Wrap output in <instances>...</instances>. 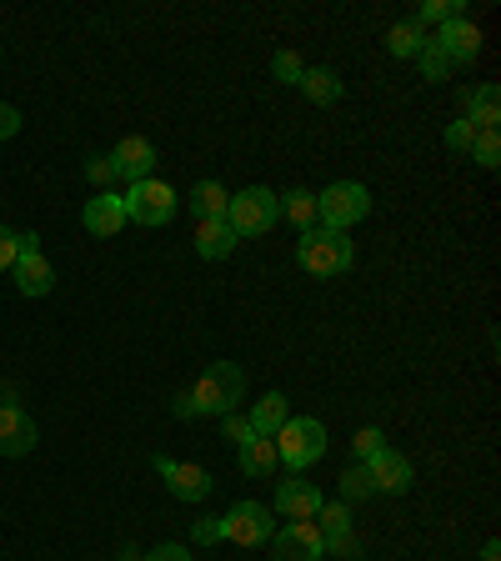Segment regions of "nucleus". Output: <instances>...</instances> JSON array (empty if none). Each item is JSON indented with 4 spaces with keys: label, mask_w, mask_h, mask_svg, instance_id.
<instances>
[{
    "label": "nucleus",
    "mask_w": 501,
    "mask_h": 561,
    "mask_svg": "<svg viewBox=\"0 0 501 561\" xmlns=\"http://www.w3.org/2000/svg\"><path fill=\"white\" fill-rule=\"evenodd\" d=\"M327 551L331 557H362V541H356V531H337V537H327Z\"/></svg>",
    "instance_id": "36"
},
{
    "label": "nucleus",
    "mask_w": 501,
    "mask_h": 561,
    "mask_svg": "<svg viewBox=\"0 0 501 561\" xmlns=\"http://www.w3.org/2000/svg\"><path fill=\"white\" fill-rule=\"evenodd\" d=\"M271 76H276V81H286V85H301L306 60L296 56V50H276V56H271Z\"/></svg>",
    "instance_id": "30"
},
{
    "label": "nucleus",
    "mask_w": 501,
    "mask_h": 561,
    "mask_svg": "<svg viewBox=\"0 0 501 561\" xmlns=\"http://www.w3.org/2000/svg\"><path fill=\"white\" fill-rule=\"evenodd\" d=\"M121 561H146V557H140V551H121Z\"/></svg>",
    "instance_id": "41"
},
{
    "label": "nucleus",
    "mask_w": 501,
    "mask_h": 561,
    "mask_svg": "<svg viewBox=\"0 0 501 561\" xmlns=\"http://www.w3.org/2000/svg\"><path fill=\"white\" fill-rule=\"evenodd\" d=\"M216 541H231V547H261V541H271V506L236 502L226 516H216Z\"/></svg>",
    "instance_id": "7"
},
{
    "label": "nucleus",
    "mask_w": 501,
    "mask_h": 561,
    "mask_svg": "<svg viewBox=\"0 0 501 561\" xmlns=\"http://www.w3.org/2000/svg\"><path fill=\"white\" fill-rule=\"evenodd\" d=\"M321 502H327V496H321V486H316V481H281L276 486V512L286 516V522H316V512H321Z\"/></svg>",
    "instance_id": "15"
},
{
    "label": "nucleus",
    "mask_w": 501,
    "mask_h": 561,
    "mask_svg": "<svg viewBox=\"0 0 501 561\" xmlns=\"http://www.w3.org/2000/svg\"><path fill=\"white\" fill-rule=\"evenodd\" d=\"M236 467H241L246 477H271V471L281 467L276 442H271V436H246V442L236 446Z\"/></svg>",
    "instance_id": "17"
},
{
    "label": "nucleus",
    "mask_w": 501,
    "mask_h": 561,
    "mask_svg": "<svg viewBox=\"0 0 501 561\" xmlns=\"http://www.w3.org/2000/svg\"><path fill=\"white\" fill-rule=\"evenodd\" d=\"M471 140H477V126H471L467 116H462V121H452V126H446V151L467 156V151H471Z\"/></svg>",
    "instance_id": "33"
},
{
    "label": "nucleus",
    "mask_w": 501,
    "mask_h": 561,
    "mask_svg": "<svg viewBox=\"0 0 501 561\" xmlns=\"http://www.w3.org/2000/svg\"><path fill=\"white\" fill-rule=\"evenodd\" d=\"M481 561H501V547H497V541H487V547H481Z\"/></svg>",
    "instance_id": "40"
},
{
    "label": "nucleus",
    "mask_w": 501,
    "mask_h": 561,
    "mask_svg": "<svg viewBox=\"0 0 501 561\" xmlns=\"http://www.w3.org/2000/svg\"><path fill=\"white\" fill-rule=\"evenodd\" d=\"M231 251H236V231L226 226V216H221V221H196V256L226 261Z\"/></svg>",
    "instance_id": "18"
},
{
    "label": "nucleus",
    "mask_w": 501,
    "mask_h": 561,
    "mask_svg": "<svg viewBox=\"0 0 501 561\" xmlns=\"http://www.w3.org/2000/svg\"><path fill=\"white\" fill-rule=\"evenodd\" d=\"M417 60H421V76H426V81H446V76H452V70H456L452 60L442 56V46H436V41H426Z\"/></svg>",
    "instance_id": "29"
},
{
    "label": "nucleus",
    "mask_w": 501,
    "mask_h": 561,
    "mask_svg": "<svg viewBox=\"0 0 501 561\" xmlns=\"http://www.w3.org/2000/svg\"><path fill=\"white\" fill-rule=\"evenodd\" d=\"M456 15H467V5H462V0H426V5H421V11L411 15V21H417L421 31H426V25H446V21H456Z\"/></svg>",
    "instance_id": "26"
},
{
    "label": "nucleus",
    "mask_w": 501,
    "mask_h": 561,
    "mask_svg": "<svg viewBox=\"0 0 501 561\" xmlns=\"http://www.w3.org/2000/svg\"><path fill=\"white\" fill-rule=\"evenodd\" d=\"M271 551H276V561H321L327 537L316 522H286L281 531H271Z\"/></svg>",
    "instance_id": "10"
},
{
    "label": "nucleus",
    "mask_w": 501,
    "mask_h": 561,
    "mask_svg": "<svg viewBox=\"0 0 501 561\" xmlns=\"http://www.w3.org/2000/svg\"><path fill=\"white\" fill-rule=\"evenodd\" d=\"M286 416H292V401L281 397V391H266V397L251 407V416L246 421H251V432L257 436H276L281 426H286Z\"/></svg>",
    "instance_id": "19"
},
{
    "label": "nucleus",
    "mask_w": 501,
    "mask_h": 561,
    "mask_svg": "<svg viewBox=\"0 0 501 561\" xmlns=\"http://www.w3.org/2000/svg\"><path fill=\"white\" fill-rule=\"evenodd\" d=\"M436 46H442V56L452 60V66H471V60L481 56V31L467 21V15H456V21H446L442 31L432 35Z\"/></svg>",
    "instance_id": "13"
},
{
    "label": "nucleus",
    "mask_w": 501,
    "mask_h": 561,
    "mask_svg": "<svg viewBox=\"0 0 501 561\" xmlns=\"http://www.w3.org/2000/svg\"><path fill=\"white\" fill-rule=\"evenodd\" d=\"M467 121L477 130H497L501 121V95L497 85H477V91H467Z\"/></svg>",
    "instance_id": "22"
},
{
    "label": "nucleus",
    "mask_w": 501,
    "mask_h": 561,
    "mask_svg": "<svg viewBox=\"0 0 501 561\" xmlns=\"http://www.w3.org/2000/svg\"><path fill=\"white\" fill-rule=\"evenodd\" d=\"M191 537H196L201 547H210V541H216V516H201V522H196V531H191Z\"/></svg>",
    "instance_id": "39"
},
{
    "label": "nucleus",
    "mask_w": 501,
    "mask_h": 561,
    "mask_svg": "<svg viewBox=\"0 0 501 561\" xmlns=\"http://www.w3.org/2000/svg\"><path fill=\"white\" fill-rule=\"evenodd\" d=\"M226 206H231V191H226L221 181H196V186H191V216H196V221H221Z\"/></svg>",
    "instance_id": "20"
},
{
    "label": "nucleus",
    "mask_w": 501,
    "mask_h": 561,
    "mask_svg": "<svg viewBox=\"0 0 501 561\" xmlns=\"http://www.w3.org/2000/svg\"><path fill=\"white\" fill-rule=\"evenodd\" d=\"M111 161H116L121 181H151V175H156V146H151V136H126L116 151H111Z\"/></svg>",
    "instance_id": "16"
},
{
    "label": "nucleus",
    "mask_w": 501,
    "mask_h": 561,
    "mask_svg": "<svg viewBox=\"0 0 501 561\" xmlns=\"http://www.w3.org/2000/svg\"><path fill=\"white\" fill-rule=\"evenodd\" d=\"M246 397V371L236 362H210L206 371H201V381L191 386V391H181L175 397V416L181 421H201V416H226V411H236Z\"/></svg>",
    "instance_id": "1"
},
{
    "label": "nucleus",
    "mask_w": 501,
    "mask_h": 561,
    "mask_svg": "<svg viewBox=\"0 0 501 561\" xmlns=\"http://www.w3.org/2000/svg\"><path fill=\"white\" fill-rule=\"evenodd\" d=\"M426 41H432V31H421L417 21H397L386 31V50H391V56H421Z\"/></svg>",
    "instance_id": "23"
},
{
    "label": "nucleus",
    "mask_w": 501,
    "mask_h": 561,
    "mask_svg": "<svg viewBox=\"0 0 501 561\" xmlns=\"http://www.w3.org/2000/svg\"><path fill=\"white\" fill-rule=\"evenodd\" d=\"M81 226L91 236H101V241L121 236V226H126V201H121V191H95L81 210Z\"/></svg>",
    "instance_id": "12"
},
{
    "label": "nucleus",
    "mask_w": 501,
    "mask_h": 561,
    "mask_svg": "<svg viewBox=\"0 0 501 561\" xmlns=\"http://www.w3.org/2000/svg\"><path fill=\"white\" fill-rule=\"evenodd\" d=\"M376 451H386V432H382V426H362V432L351 436V456H356V461H372Z\"/></svg>",
    "instance_id": "31"
},
{
    "label": "nucleus",
    "mask_w": 501,
    "mask_h": 561,
    "mask_svg": "<svg viewBox=\"0 0 501 561\" xmlns=\"http://www.w3.org/2000/svg\"><path fill=\"white\" fill-rule=\"evenodd\" d=\"M86 181H91V186H101V191H111L121 181L116 161H111V156H91V161H86Z\"/></svg>",
    "instance_id": "32"
},
{
    "label": "nucleus",
    "mask_w": 501,
    "mask_h": 561,
    "mask_svg": "<svg viewBox=\"0 0 501 561\" xmlns=\"http://www.w3.org/2000/svg\"><path fill=\"white\" fill-rule=\"evenodd\" d=\"M296 261H301V271H311V276H346V271L356 266V245H351L346 231H321V226H311V231H301V241H296Z\"/></svg>",
    "instance_id": "3"
},
{
    "label": "nucleus",
    "mask_w": 501,
    "mask_h": 561,
    "mask_svg": "<svg viewBox=\"0 0 501 561\" xmlns=\"http://www.w3.org/2000/svg\"><path fill=\"white\" fill-rule=\"evenodd\" d=\"M316 526H321V537L351 531V506L346 502H321V512H316Z\"/></svg>",
    "instance_id": "28"
},
{
    "label": "nucleus",
    "mask_w": 501,
    "mask_h": 561,
    "mask_svg": "<svg viewBox=\"0 0 501 561\" xmlns=\"http://www.w3.org/2000/svg\"><path fill=\"white\" fill-rule=\"evenodd\" d=\"M271 442H276L281 467L292 471V477H301V471H311L316 461L327 456V426L316 416H286V426H281Z\"/></svg>",
    "instance_id": "2"
},
{
    "label": "nucleus",
    "mask_w": 501,
    "mask_h": 561,
    "mask_svg": "<svg viewBox=\"0 0 501 561\" xmlns=\"http://www.w3.org/2000/svg\"><path fill=\"white\" fill-rule=\"evenodd\" d=\"M126 221L136 226H166L175 221V206H181V196H175V186H166V181H130L126 186Z\"/></svg>",
    "instance_id": "6"
},
{
    "label": "nucleus",
    "mask_w": 501,
    "mask_h": 561,
    "mask_svg": "<svg viewBox=\"0 0 501 561\" xmlns=\"http://www.w3.org/2000/svg\"><path fill=\"white\" fill-rule=\"evenodd\" d=\"M281 221V196H271L266 186H246L231 196L226 206V226L236 231V241H251V236H266Z\"/></svg>",
    "instance_id": "5"
},
{
    "label": "nucleus",
    "mask_w": 501,
    "mask_h": 561,
    "mask_svg": "<svg viewBox=\"0 0 501 561\" xmlns=\"http://www.w3.org/2000/svg\"><path fill=\"white\" fill-rule=\"evenodd\" d=\"M41 446V426L21 401H0V456H31Z\"/></svg>",
    "instance_id": "11"
},
{
    "label": "nucleus",
    "mask_w": 501,
    "mask_h": 561,
    "mask_svg": "<svg viewBox=\"0 0 501 561\" xmlns=\"http://www.w3.org/2000/svg\"><path fill=\"white\" fill-rule=\"evenodd\" d=\"M146 561H191V547H181V541H161V547H151Z\"/></svg>",
    "instance_id": "38"
},
{
    "label": "nucleus",
    "mask_w": 501,
    "mask_h": 561,
    "mask_svg": "<svg viewBox=\"0 0 501 561\" xmlns=\"http://www.w3.org/2000/svg\"><path fill=\"white\" fill-rule=\"evenodd\" d=\"M366 496H376V486H372V477H366L362 461H351V467L341 471V502L356 506V502H366Z\"/></svg>",
    "instance_id": "25"
},
{
    "label": "nucleus",
    "mask_w": 501,
    "mask_h": 561,
    "mask_svg": "<svg viewBox=\"0 0 501 561\" xmlns=\"http://www.w3.org/2000/svg\"><path fill=\"white\" fill-rule=\"evenodd\" d=\"M281 216H286L296 231H311L316 226V196L311 191H286V196H281Z\"/></svg>",
    "instance_id": "24"
},
{
    "label": "nucleus",
    "mask_w": 501,
    "mask_h": 561,
    "mask_svg": "<svg viewBox=\"0 0 501 561\" xmlns=\"http://www.w3.org/2000/svg\"><path fill=\"white\" fill-rule=\"evenodd\" d=\"M372 216V191L362 181H331L321 196H316V226L321 231H351L356 221Z\"/></svg>",
    "instance_id": "4"
},
{
    "label": "nucleus",
    "mask_w": 501,
    "mask_h": 561,
    "mask_svg": "<svg viewBox=\"0 0 501 561\" xmlns=\"http://www.w3.org/2000/svg\"><path fill=\"white\" fill-rule=\"evenodd\" d=\"M11 276H15V291L21 296H50V286H56V266L46 261L35 231H21V256H15Z\"/></svg>",
    "instance_id": "8"
},
{
    "label": "nucleus",
    "mask_w": 501,
    "mask_h": 561,
    "mask_svg": "<svg viewBox=\"0 0 501 561\" xmlns=\"http://www.w3.org/2000/svg\"><path fill=\"white\" fill-rule=\"evenodd\" d=\"M366 467V477H372V486L376 491H391V496H401V491H411V481H417V471H411V461L401 451H376L372 461H362Z\"/></svg>",
    "instance_id": "14"
},
{
    "label": "nucleus",
    "mask_w": 501,
    "mask_h": 561,
    "mask_svg": "<svg viewBox=\"0 0 501 561\" xmlns=\"http://www.w3.org/2000/svg\"><path fill=\"white\" fill-rule=\"evenodd\" d=\"M467 156L481 165V171H497V165H501V136H497V130H477V140H471Z\"/></svg>",
    "instance_id": "27"
},
{
    "label": "nucleus",
    "mask_w": 501,
    "mask_h": 561,
    "mask_svg": "<svg viewBox=\"0 0 501 561\" xmlns=\"http://www.w3.org/2000/svg\"><path fill=\"white\" fill-rule=\"evenodd\" d=\"M301 91H306V101H316V105H337L341 101V76L331 66H306Z\"/></svg>",
    "instance_id": "21"
},
{
    "label": "nucleus",
    "mask_w": 501,
    "mask_h": 561,
    "mask_svg": "<svg viewBox=\"0 0 501 561\" xmlns=\"http://www.w3.org/2000/svg\"><path fill=\"white\" fill-rule=\"evenodd\" d=\"M15 256H21V231H11V226L0 221V271H11Z\"/></svg>",
    "instance_id": "34"
},
{
    "label": "nucleus",
    "mask_w": 501,
    "mask_h": 561,
    "mask_svg": "<svg viewBox=\"0 0 501 561\" xmlns=\"http://www.w3.org/2000/svg\"><path fill=\"white\" fill-rule=\"evenodd\" d=\"M221 432H226V442H231V446H241L246 436H257V432H251V421H246L241 411H226V416H221Z\"/></svg>",
    "instance_id": "35"
},
{
    "label": "nucleus",
    "mask_w": 501,
    "mask_h": 561,
    "mask_svg": "<svg viewBox=\"0 0 501 561\" xmlns=\"http://www.w3.org/2000/svg\"><path fill=\"white\" fill-rule=\"evenodd\" d=\"M21 111H15V105H5L0 101V140H11V136H21Z\"/></svg>",
    "instance_id": "37"
},
{
    "label": "nucleus",
    "mask_w": 501,
    "mask_h": 561,
    "mask_svg": "<svg viewBox=\"0 0 501 561\" xmlns=\"http://www.w3.org/2000/svg\"><path fill=\"white\" fill-rule=\"evenodd\" d=\"M151 467H156V477L171 486L175 502H206L210 486H216L206 467H191V461H175V456H161V451L151 456Z\"/></svg>",
    "instance_id": "9"
}]
</instances>
